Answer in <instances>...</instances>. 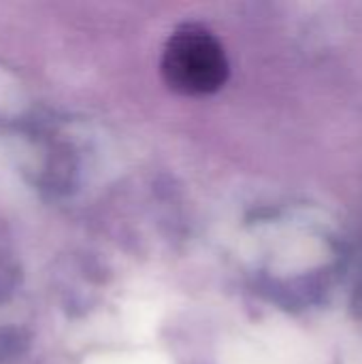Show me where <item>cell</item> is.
Returning <instances> with one entry per match:
<instances>
[{
	"label": "cell",
	"instance_id": "6da1fadb",
	"mask_svg": "<svg viewBox=\"0 0 362 364\" xmlns=\"http://www.w3.org/2000/svg\"><path fill=\"white\" fill-rule=\"evenodd\" d=\"M166 83L183 94H211L228 77V60L220 41L196 26L177 30L162 53Z\"/></svg>",
	"mask_w": 362,
	"mask_h": 364
}]
</instances>
